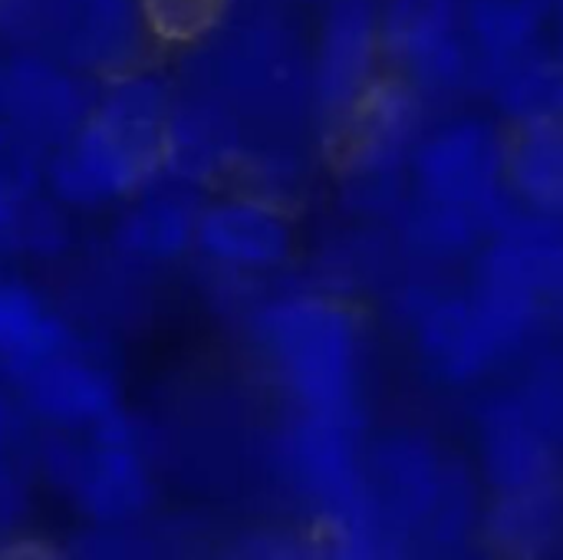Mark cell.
<instances>
[{
    "label": "cell",
    "mask_w": 563,
    "mask_h": 560,
    "mask_svg": "<svg viewBox=\"0 0 563 560\" xmlns=\"http://www.w3.org/2000/svg\"><path fill=\"white\" fill-rule=\"evenodd\" d=\"M172 106V83L142 63L102 76L89 116L49 149L46 191L69 211L125 205L162 175V135Z\"/></svg>",
    "instance_id": "1"
},
{
    "label": "cell",
    "mask_w": 563,
    "mask_h": 560,
    "mask_svg": "<svg viewBox=\"0 0 563 560\" xmlns=\"http://www.w3.org/2000/svg\"><path fill=\"white\" fill-rule=\"evenodd\" d=\"M251 337L297 413L360 426V330L343 304L317 294L267 300Z\"/></svg>",
    "instance_id": "2"
},
{
    "label": "cell",
    "mask_w": 563,
    "mask_h": 560,
    "mask_svg": "<svg viewBox=\"0 0 563 560\" xmlns=\"http://www.w3.org/2000/svg\"><path fill=\"white\" fill-rule=\"evenodd\" d=\"M356 429V422L300 413L280 436V465L300 498L313 505L327 541L340 554H393L396 538L373 505Z\"/></svg>",
    "instance_id": "3"
},
{
    "label": "cell",
    "mask_w": 563,
    "mask_h": 560,
    "mask_svg": "<svg viewBox=\"0 0 563 560\" xmlns=\"http://www.w3.org/2000/svg\"><path fill=\"white\" fill-rule=\"evenodd\" d=\"M419 195L435 205L468 208L492 224H505V135L485 119H455L419 139L416 152Z\"/></svg>",
    "instance_id": "4"
},
{
    "label": "cell",
    "mask_w": 563,
    "mask_h": 560,
    "mask_svg": "<svg viewBox=\"0 0 563 560\" xmlns=\"http://www.w3.org/2000/svg\"><path fill=\"white\" fill-rule=\"evenodd\" d=\"M46 449V472L73 505L106 528L135 521L152 502V475L135 439L59 432Z\"/></svg>",
    "instance_id": "5"
},
{
    "label": "cell",
    "mask_w": 563,
    "mask_h": 560,
    "mask_svg": "<svg viewBox=\"0 0 563 560\" xmlns=\"http://www.w3.org/2000/svg\"><path fill=\"white\" fill-rule=\"evenodd\" d=\"M10 383L20 393V406L59 432L92 436L125 413L112 370L99 356L82 353L79 340L23 370Z\"/></svg>",
    "instance_id": "6"
},
{
    "label": "cell",
    "mask_w": 563,
    "mask_h": 560,
    "mask_svg": "<svg viewBox=\"0 0 563 560\" xmlns=\"http://www.w3.org/2000/svg\"><path fill=\"white\" fill-rule=\"evenodd\" d=\"M422 129L419 86L406 76H376L369 89L336 119L340 158L350 175L383 182L416 152Z\"/></svg>",
    "instance_id": "7"
},
{
    "label": "cell",
    "mask_w": 563,
    "mask_h": 560,
    "mask_svg": "<svg viewBox=\"0 0 563 560\" xmlns=\"http://www.w3.org/2000/svg\"><path fill=\"white\" fill-rule=\"evenodd\" d=\"M40 36L59 59L96 76L139 66L152 40L135 0H43Z\"/></svg>",
    "instance_id": "8"
},
{
    "label": "cell",
    "mask_w": 563,
    "mask_h": 560,
    "mask_svg": "<svg viewBox=\"0 0 563 560\" xmlns=\"http://www.w3.org/2000/svg\"><path fill=\"white\" fill-rule=\"evenodd\" d=\"M195 251L228 274H264L294 251V221L280 201L238 191L205 201Z\"/></svg>",
    "instance_id": "9"
},
{
    "label": "cell",
    "mask_w": 563,
    "mask_h": 560,
    "mask_svg": "<svg viewBox=\"0 0 563 560\" xmlns=\"http://www.w3.org/2000/svg\"><path fill=\"white\" fill-rule=\"evenodd\" d=\"M379 33L383 53L399 63L416 86L445 89L472 73L462 0H386Z\"/></svg>",
    "instance_id": "10"
},
{
    "label": "cell",
    "mask_w": 563,
    "mask_h": 560,
    "mask_svg": "<svg viewBox=\"0 0 563 560\" xmlns=\"http://www.w3.org/2000/svg\"><path fill=\"white\" fill-rule=\"evenodd\" d=\"M383 56L376 0H330L313 56V99L336 122L376 79Z\"/></svg>",
    "instance_id": "11"
},
{
    "label": "cell",
    "mask_w": 563,
    "mask_h": 560,
    "mask_svg": "<svg viewBox=\"0 0 563 560\" xmlns=\"http://www.w3.org/2000/svg\"><path fill=\"white\" fill-rule=\"evenodd\" d=\"M92 86L86 76L56 53L20 50L7 63V112L16 125L30 129L49 149L66 139L92 109Z\"/></svg>",
    "instance_id": "12"
},
{
    "label": "cell",
    "mask_w": 563,
    "mask_h": 560,
    "mask_svg": "<svg viewBox=\"0 0 563 560\" xmlns=\"http://www.w3.org/2000/svg\"><path fill=\"white\" fill-rule=\"evenodd\" d=\"M205 198L198 185L172 175L152 178L125 205L112 228V244L122 257L135 264H168L195 251L198 218Z\"/></svg>",
    "instance_id": "13"
},
{
    "label": "cell",
    "mask_w": 563,
    "mask_h": 560,
    "mask_svg": "<svg viewBox=\"0 0 563 560\" xmlns=\"http://www.w3.org/2000/svg\"><path fill=\"white\" fill-rule=\"evenodd\" d=\"M244 155L241 122L218 96H175L162 135V172L188 185H214L234 175Z\"/></svg>",
    "instance_id": "14"
},
{
    "label": "cell",
    "mask_w": 563,
    "mask_h": 560,
    "mask_svg": "<svg viewBox=\"0 0 563 560\" xmlns=\"http://www.w3.org/2000/svg\"><path fill=\"white\" fill-rule=\"evenodd\" d=\"M366 482L383 525L396 541L409 531L426 528L439 502L445 475L439 472L435 452L412 436L386 439L366 462Z\"/></svg>",
    "instance_id": "15"
},
{
    "label": "cell",
    "mask_w": 563,
    "mask_h": 560,
    "mask_svg": "<svg viewBox=\"0 0 563 560\" xmlns=\"http://www.w3.org/2000/svg\"><path fill=\"white\" fill-rule=\"evenodd\" d=\"M419 347L432 370L452 383L482 376L495 360L515 350L511 337L472 294L426 304L419 317Z\"/></svg>",
    "instance_id": "16"
},
{
    "label": "cell",
    "mask_w": 563,
    "mask_h": 560,
    "mask_svg": "<svg viewBox=\"0 0 563 560\" xmlns=\"http://www.w3.org/2000/svg\"><path fill=\"white\" fill-rule=\"evenodd\" d=\"M482 462L498 492H518L558 479L554 439L531 419L521 403H505L485 413Z\"/></svg>",
    "instance_id": "17"
},
{
    "label": "cell",
    "mask_w": 563,
    "mask_h": 560,
    "mask_svg": "<svg viewBox=\"0 0 563 560\" xmlns=\"http://www.w3.org/2000/svg\"><path fill=\"white\" fill-rule=\"evenodd\" d=\"M505 178L525 205L563 215V112L511 119L505 132Z\"/></svg>",
    "instance_id": "18"
},
{
    "label": "cell",
    "mask_w": 563,
    "mask_h": 560,
    "mask_svg": "<svg viewBox=\"0 0 563 560\" xmlns=\"http://www.w3.org/2000/svg\"><path fill=\"white\" fill-rule=\"evenodd\" d=\"M76 343L73 327L16 277H0V370L13 380Z\"/></svg>",
    "instance_id": "19"
},
{
    "label": "cell",
    "mask_w": 563,
    "mask_h": 560,
    "mask_svg": "<svg viewBox=\"0 0 563 560\" xmlns=\"http://www.w3.org/2000/svg\"><path fill=\"white\" fill-rule=\"evenodd\" d=\"M544 10H551L544 0H462V30L495 73L534 53Z\"/></svg>",
    "instance_id": "20"
},
{
    "label": "cell",
    "mask_w": 563,
    "mask_h": 560,
    "mask_svg": "<svg viewBox=\"0 0 563 560\" xmlns=\"http://www.w3.org/2000/svg\"><path fill=\"white\" fill-rule=\"evenodd\" d=\"M488 538L511 554H541L563 541V485L558 479L501 492L488 515Z\"/></svg>",
    "instance_id": "21"
},
{
    "label": "cell",
    "mask_w": 563,
    "mask_h": 560,
    "mask_svg": "<svg viewBox=\"0 0 563 560\" xmlns=\"http://www.w3.org/2000/svg\"><path fill=\"white\" fill-rule=\"evenodd\" d=\"M152 43L162 46H195L208 40L231 0H135Z\"/></svg>",
    "instance_id": "22"
},
{
    "label": "cell",
    "mask_w": 563,
    "mask_h": 560,
    "mask_svg": "<svg viewBox=\"0 0 563 560\" xmlns=\"http://www.w3.org/2000/svg\"><path fill=\"white\" fill-rule=\"evenodd\" d=\"M531 419L551 436V439H563V366L548 370L541 380L534 376L525 399H518Z\"/></svg>",
    "instance_id": "23"
},
{
    "label": "cell",
    "mask_w": 563,
    "mask_h": 560,
    "mask_svg": "<svg viewBox=\"0 0 563 560\" xmlns=\"http://www.w3.org/2000/svg\"><path fill=\"white\" fill-rule=\"evenodd\" d=\"M43 26V0H0V40H36Z\"/></svg>",
    "instance_id": "24"
},
{
    "label": "cell",
    "mask_w": 563,
    "mask_h": 560,
    "mask_svg": "<svg viewBox=\"0 0 563 560\" xmlns=\"http://www.w3.org/2000/svg\"><path fill=\"white\" fill-rule=\"evenodd\" d=\"M23 505H26L23 488H20L16 475H13V472L3 465V459H0V535L23 515Z\"/></svg>",
    "instance_id": "25"
},
{
    "label": "cell",
    "mask_w": 563,
    "mask_h": 560,
    "mask_svg": "<svg viewBox=\"0 0 563 560\" xmlns=\"http://www.w3.org/2000/svg\"><path fill=\"white\" fill-rule=\"evenodd\" d=\"M16 406H10L3 396H0V449L13 439V426H16V416H13Z\"/></svg>",
    "instance_id": "26"
},
{
    "label": "cell",
    "mask_w": 563,
    "mask_h": 560,
    "mask_svg": "<svg viewBox=\"0 0 563 560\" xmlns=\"http://www.w3.org/2000/svg\"><path fill=\"white\" fill-rule=\"evenodd\" d=\"M7 63H10V53H0V119L7 112Z\"/></svg>",
    "instance_id": "27"
}]
</instances>
